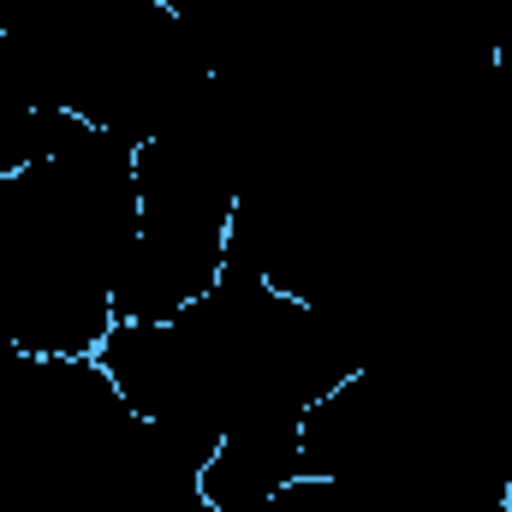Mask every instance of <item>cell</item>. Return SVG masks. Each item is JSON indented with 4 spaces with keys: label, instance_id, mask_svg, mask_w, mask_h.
<instances>
[{
    "label": "cell",
    "instance_id": "1",
    "mask_svg": "<svg viewBox=\"0 0 512 512\" xmlns=\"http://www.w3.org/2000/svg\"><path fill=\"white\" fill-rule=\"evenodd\" d=\"M292 477H304L298 423H245V429L221 435V447L197 483L215 512H262Z\"/></svg>",
    "mask_w": 512,
    "mask_h": 512
},
{
    "label": "cell",
    "instance_id": "2",
    "mask_svg": "<svg viewBox=\"0 0 512 512\" xmlns=\"http://www.w3.org/2000/svg\"><path fill=\"white\" fill-rule=\"evenodd\" d=\"M262 512H352V501H346V489L328 483V477H292Z\"/></svg>",
    "mask_w": 512,
    "mask_h": 512
},
{
    "label": "cell",
    "instance_id": "3",
    "mask_svg": "<svg viewBox=\"0 0 512 512\" xmlns=\"http://www.w3.org/2000/svg\"><path fill=\"white\" fill-rule=\"evenodd\" d=\"M495 78H501V96L512 102V42H501V48H495Z\"/></svg>",
    "mask_w": 512,
    "mask_h": 512
}]
</instances>
